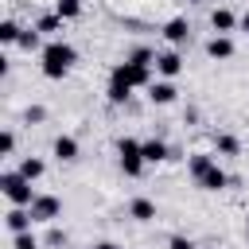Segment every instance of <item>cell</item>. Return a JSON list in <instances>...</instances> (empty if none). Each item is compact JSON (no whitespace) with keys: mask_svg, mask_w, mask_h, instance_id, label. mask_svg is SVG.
Listing matches in <instances>:
<instances>
[{"mask_svg":"<svg viewBox=\"0 0 249 249\" xmlns=\"http://www.w3.org/2000/svg\"><path fill=\"white\" fill-rule=\"evenodd\" d=\"M198 187H202V191H226V187H230V175H226V171L214 163V167H210V171L198 179Z\"/></svg>","mask_w":249,"mask_h":249,"instance_id":"obj_13","label":"cell"},{"mask_svg":"<svg viewBox=\"0 0 249 249\" xmlns=\"http://www.w3.org/2000/svg\"><path fill=\"white\" fill-rule=\"evenodd\" d=\"M12 249H39V237H35L31 230H23V233H12Z\"/></svg>","mask_w":249,"mask_h":249,"instance_id":"obj_23","label":"cell"},{"mask_svg":"<svg viewBox=\"0 0 249 249\" xmlns=\"http://www.w3.org/2000/svg\"><path fill=\"white\" fill-rule=\"evenodd\" d=\"M4 222H8V230H12V233H23V230H31L35 214H31V206H12V210L4 214Z\"/></svg>","mask_w":249,"mask_h":249,"instance_id":"obj_10","label":"cell"},{"mask_svg":"<svg viewBox=\"0 0 249 249\" xmlns=\"http://www.w3.org/2000/svg\"><path fill=\"white\" fill-rule=\"evenodd\" d=\"M19 35H23V27H19L16 19H4V23H0V43H4V47H16Z\"/></svg>","mask_w":249,"mask_h":249,"instance_id":"obj_17","label":"cell"},{"mask_svg":"<svg viewBox=\"0 0 249 249\" xmlns=\"http://www.w3.org/2000/svg\"><path fill=\"white\" fill-rule=\"evenodd\" d=\"M241 27H245V35H249V12H245V16H241Z\"/></svg>","mask_w":249,"mask_h":249,"instance_id":"obj_31","label":"cell"},{"mask_svg":"<svg viewBox=\"0 0 249 249\" xmlns=\"http://www.w3.org/2000/svg\"><path fill=\"white\" fill-rule=\"evenodd\" d=\"M128 214H132L136 222H152V218H156V202H152V198H132V202H128Z\"/></svg>","mask_w":249,"mask_h":249,"instance_id":"obj_16","label":"cell"},{"mask_svg":"<svg viewBox=\"0 0 249 249\" xmlns=\"http://www.w3.org/2000/svg\"><path fill=\"white\" fill-rule=\"evenodd\" d=\"M140 148H144V160H148V163H163V160H175V152H171L163 140H144Z\"/></svg>","mask_w":249,"mask_h":249,"instance_id":"obj_11","label":"cell"},{"mask_svg":"<svg viewBox=\"0 0 249 249\" xmlns=\"http://www.w3.org/2000/svg\"><path fill=\"white\" fill-rule=\"evenodd\" d=\"M117 156H121V171L128 175V179H136L140 171H144V148H140V140H132V136H121L117 140Z\"/></svg>","mask_w":249,"mask_h":249,"instance_id":"obj_3","label":"cell"},{"mask_svg":"<svg viewBox=\"0 0 249 249\" xmlns=\"http://www.w3.org/2000/svg\"><path fill=\"white\" fill-rule=\"evenodd\" d=\"M0 191L8 195L12 206H31V202H35V187H31V179H23L19 171H4V175H0Z\"/></svg>","mask_w":249,"mask_h":249,"instance_id":"obj_2","label":"cell"},{"mask_svg":"<svg viewBox=\"0 0 249 249\" xmlns=\"http://www.w3.org/2000/svg\"><path fill=\"white\" fill-rule=\"evenodd\" d=\"M163 39H167L171 47H183V43L191 39V23H187L183 16H175V19H167V23H163Z\"/></svg>","mask_w":249,"mask_h":249,"instance_id":"obj_8","label":"cell"},{"mask_svg":"<svg viewBox=\"0 0 249 249\" xmlns=\"http://www.w3.org/2000/svg\"><path fill=\"white\" fill-rule=\"evenodd\" d=\"M167 249H195V241L183 237V233H171V237H167Z\"/></svg>","mask_w":249,"mask_h":249,"instance_id":"obj_27","label":"cell"},{"mask_svg":"<svg viewBox=\"0 0 249 249\" xmlns=\"http://www.w3.org/2000/svg\"><path fill=\"white\" fill-rule=\"evenodd\" d=\"M210 167H214V160H210L206 152H191V156H187V175H191L195 183H198V179H202Z\"/></svg>","mask_w":249,"mask_h":249,"instance_id":"obj_12","label":"cell"},{"mask_svg":"<svg viewBox=\"0 0 249 249\" xmlns=\"http://www.w3.org/2000/svg\"><path fill=\"white\" fill-rule=\"evenodd\" d=\"M43 171H47V167H43V160H35V156H27V160L19 163V175H23V179H31V183H35Z\"/></svg>","mask_w":249,"mask_h":249,"instance_id":"obj_21","label":"cell"},{"mask_svg":"<svg viewBox=\"0 0 249 249\" xmlns=\"http://www.w3.org/2000/svg\"><path fill=\"white\" fill-rule=\"evenodd\" d=\"M54 12H58L62 19H78V16H82V0H58Z\"/></svg>","mask_w":249,"mask_h":249,"instance_id":"obj_22","label":"cell"},{"mask_svg":"<svg viewBox=\"0 0 249 249\" xmlns=\"http://www.w3.org/2000/svg\"><path fill=\"white\" fill-rule=\"evenodd\" d=\"M156 70H160V78H179L183 74V54L171 47V51H160L156 54Z\"/></svg>","mask_w":249,"mask_h":249,"instance_id":"obj_6","label":"cell"},{"mask_svg":"<svg viewBox=\"0 0 249 249\" xmlns=\"http://www.w3.org/2000/svg\"><path fill=\"white\" fill-rule=\"evenodd\" d=\"M191 4H202V0H191Z\"/></svg>","mask_w":249,"mask_h":249,"instance_id":"obj_33","label":"cell"},{"mask_svg":"<svg viewBox=\"0 0 249 249\" xmlns=\"http://www.w3.org/2000/svg\"><path fill=\"white\" fill-rule=\"evenodd\" d=\"M62 23H66V19H62L58 12H51V16H39V23H35V27H39L43 35H58V31H62Z\"/></svg>","mask_w":249,"mask_h":249,"instance_id":"obj_19","label":"cell"},{"mask_svg":"<svg viewBox=\"0 0 249 249\" xmlns=\"http://www.w3.org/2000/svg\"><path fill=\"white\" fill-rule=\"evenodd\" d=\"M206 54H210V58H233V39H230V35H214V39L206 43Z\"/></svg>","mask_w":249,"mask_h":249,"instance_id":"obj_15","label":"cell"},{"mask_svg":"<svg viewBox=\"0 0 249 249\" xmlns=\"http://www.w3.org/2000/svg\"><path fill=\"white\" fill-rule=\"evenodd\" d=\"M51 152H54V160H58V163H70V160H78V140H74L70 132H62V136H54Z\"/></svg>","mask_w":249,"mask_h":249,"instance_id":"obj_9","label":"cell"},{"mask_svg":"<svg viewBox=\"0 0 249 249\" xmlns=\"http://www.w3.org/2000/svg\"><path fill=\"white\" fill-rule=\"evenodd\" d=\"M128 97H132V86L113 78V82H109V101H113V105H121V101H128Z\"/></svg>","mask_w":249,"mask_h":249,"instance_id":"obj_20","label":"cell"},{"mask_svg":"<svg viewBox=\"0 0 249 249\" xmlns=\"http://www.w3.org/2000/svg\"><path fill=\"white\" fill-rule=\"evenodd\" d=\"M74 62H78V51H74L70 43L54 39V43L43 47V74H47V78H66Z\"/></svg>","mask_w":249,"mask_h":249,"instance_id":"obj_1","label":"cell"},{"mask_svg":"<svg viewBox=\"0 0 249 249\" xmlns=\"http://www.w3.org/2000/svg\"><path fill=\"white\" fill-rule=\"evenodd\" d=\"M39 35H43L39 27H27V31L19 35V47H23V51H39Z\"/></svg>","mask_w":249,"mask_h":249,"instance_id":"obj_24","label":"cell"},{"mask_svg":"<svg viewBox=\"0 0 249 249\" xmlns=\"http://www.w3.org/2000/svg\"><path fill=\"white\" fill-rule=\"evenodd\" d=\"M113 78H117V82H128L132 89H136V86H152V66H140V62L128 58V62H117V66H113Z\"/></svg>","mask_w":249,"mask_h":249,"instance_id":"obj_4","label":"cell"},{"mask_svg":"<svg viewBox=\"0 0 249 249\" xmlns=\"http://www.w3.org/2000/svg\"><path fill=\"white\" fill-rule=\"evenodd\" d=\"M245 241H249V230H245Z\"/></svg>","mask_w":249,"mask_h":249,"instance_id":"obj_32","label":"cell"},{"mask_svg":"<svg viewBox=\"0 0 249 249\" xmlns=\"http://www.w3.org/2000/svg\"><path fill=\"white\" fill-rule=\"evenodd\" d=\"M93 249H121V245H113V241H97Z\"/></svg>","mask_w":249,"mask_h":249,"instance_id":"obj_30","label":"cell"},{"mask_svg":"<svg viewBox=\"0 0 249 249\" xmlns=\"http://www.w3.org/2000/svg\"><path fill=\"white\" fill-rule=\"evenodd\" d=\"M43 117H47V109H43V105H31V109L23 113V121H27V124H39Z\"/></svg>","mask_w":249,"mask_h":249,"instance_id":"obj_28","label":"cell"},{"mask_svg":"<svg viewBox=\"0 0 249 249\" xmlns=\"http://www.w3.org/2000/svg\"><path fill=\"white\" fill-rule=\"evenodd\" d=\"M47 245H66V233H62V230H51V233H47Z\"/></svg>","mask_w":249,"mask_h":249,"instance_id":"obj_29","label":"cell"},{"mask_svg":"<svg viewBox=\"0 0 249 249\" xmlns=\"http://www.w3.org/2000/svg\"><path fill=\"white\" fill-rule=\"evenodd\" d=\"M175 97H179V89H175L171 78H160V82L148 86V101H152V105H171Z\"/></svg>","mask_w":249,"mask_h":249,"instance_id":"obj_7","label":"cell"},{"mask_svg":"<svg viewBox=\"0 0 249 249\" xmlns=\"http://www.w3.org/2000/svg\"><path fill=\"white\" fill-rule=\"evenodd\" d=\"M128 58H132V62H140V66H152V62H156V51H152V47H136Z\"/></svg>","mask_w":249,"mask_h":249,"instance_id":"obj_25","label":"cell"},{"mask_svg":"<svg viewBox=\"0 0 249 249\" xmlns=\"http://www.w3.org/2000/svg\"><path fill=\"white\" fill-rule=\"evenodd\" d=\"M12 152H16V132L4 128V136H0V156H12Z\"/></svg>","mask_w":249,"mask_h":249,"instance_id":"obj_26","label":"cell"},{"mask_svg":"<svg viewBox=\"0 0 249 249\" xmlns=\"http://www.w3.org/2000/svg\"><path fill=\"white\" fill-rule=\"evenodd\" d=\"M210 27H214V31H218V35H230V31H233V27H237V16H233V12H230V8H218V12H214V16H210Z\"/></svg>","mask_w":249,"mask_h":249,"instance_id":"obj_14","label":"cell"},{"mask_svg":"<svg viewBox=\"0 0 249 249\" xmlns=\"http://www.w3.org/2000/svg\"><path fill=\"white\" fill-rule=\"evenodd\" d=\"M214 148H218L222 156H237V152H241V140L230 136V132H218V136H214Z\"/></svg>","mask_w":249,"mask_h":249,"instance_id":"obj_18","label":"cell"},{"mask_svg":"<svg viewBox=\"0 0 249 249\" xmlns=\"http://www.w3.org/2000/svg\"><path fill=\"white\" fill-rule=\"evenodd\" d=\"M31 214H35V222H54V218L62 214V202H58L54 195H35Z\"/></svg>","mask_w":249,"mask_h":249,"instance_id":"obj_5","label":"cell"}]
</instances>
